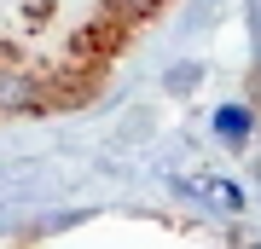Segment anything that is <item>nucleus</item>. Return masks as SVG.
<instances>
[{
    "mask_svg": "<svg viewBox=\"0 0 261 249\" xmlns=\"http://www.w3.org/2000/svg\"><path fill=\"white\" fill-rule=\"evenodd\" d=\"M215 133H221L226 145H238V139L250 133V110H244V104H221V116H215Z\"/></svg>",
    "mask_w": 261,
    "mask_h": 249,
    "instance_id": "f257e3e1",
    "label": "nucleus"
}]
</instances>
